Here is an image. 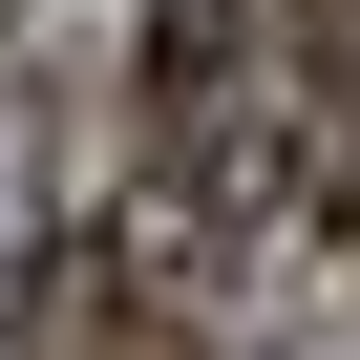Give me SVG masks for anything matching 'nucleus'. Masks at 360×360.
<instances>
[{
  "label": "nucleus",
  "instance_id": "nucleus-1",
  "mask_svg": "<svg viewBox=\"0 0 360 360\" xmlns=\"http://www.w3.org/2000/svg\"><path fill=\"white\" fill-rule=\"evenodd\" d=\"M127 106H148V233L169 255H233V233L297 212V43L255 0H169Z\"/></svg>",
  "mask_w": 360,
  "mask_h": 360
}]
</instances>
